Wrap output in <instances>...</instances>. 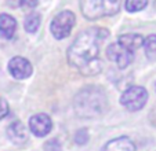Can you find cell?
<instances>
[{
  "mask_svg": "<svg viewBox=\"0 0 156 151\" xmlns=\"http://www.w3.org/2000/svg\"><path fill=\"white\" fill-rule=\"evenodd\" d=\"M108 36L109 32L104 28H88L80 32L66 52L69 65L83 76L98 74L102 70L100 45Z\"/></svg>",
  "mask_w": 156,
  "mask_h": 151,
  "instance_id": "1",
  "label": "cell"
},
{
  "mask_svg": "<svg viewBox=\"0 0 156 151\" xmlns=\"http://www.w3.org/2000/svg\"><path fill=\"white\" fill-rule=\"evenodd\" d=\"M75 113L82 118H95L108 110V98L102 88L88 85L76 93L73 99Z\"/></svg>",
  "mask_w": 156,
  "mask_h": 151,
  "instance_id": "2",
  "label": "cell"
},
{
  "mask_svg": "<svg viewBox=\"0 0 156 151\" xmlns=\"http://www.w3.org/2000/svg\"><path fill=\"white\" fill-rule=\"evenodd\" d=\"M122 0H80V10L87 19L112 17L120 10Z\"/></svg>",
  "mask_w": 156,
  "mask_h": 151,
  "instance_id": "3",
  "label": "cell"
},
{
  "mask_svg": "<svg viewBox=\"0 0 156 151\" xmlns=\"http://www.w3.org/2000/svg\"><path fill=\"white\" fill-rule=\"evenodd\" d=\"M75 23H76V17L72 11H61L58 15L53 18L50 23V30L51 35L57 39V40H62V39L68 37L71 35L72 29H73Z\"/></svg>",
  "mask_w": 156,
  "mask_h": 151,
  "instance_id": "4",
  "label": "cell"
},
{
  "mask_svg": "<svg viewBox=\"0 0 156 151\" xmlns=\"http://www.w3.org/2000/svg\"><path fill=\"white\" fill-rule=\"evenodd\" d=\"M148 102V92L144 87H129L120 96V105L129 111H138Z\"/></svg>",
  "mask_w": 156,
  "mask_h": 151,
  "instance_id": "5",
  "label": "cell"
},
{
  "mask_svg": "<svg viewBox=\"0 0 156 151\" xmlns=\"http://www.w3.org/2000/svg\"><path fill=\"white\" fill-rule=\"evenodd\" d=\"M106 56L115 62L119 69H126L134 59V52L123 47L120 43H112L106 48Z\"/></svg>",
  "mask_w": 156,
  "mask_h": 151,
  "instance_id": "6",
  "label": "cell"
},
{
  "mask_svg": "<svg viewBox=\"0 0 156 151\" xmlns=\"http://www.w3.org/2000/svg\"><path fill=\"white\" fill-rule=\"evenodd\" d=\"M9 72L14 79L25 80L28 77H30V74L33 73V67H32V63L27 58L14 56L9 62Z\"/></svg>",
  "mask_w": 156,
  "mask_h": 151,
  "instance_id": "7",
  "label": "cell"
},
{
  "mask_svg": "<svg viewBox=\"0 0 156 151\" xmlns=\"http://www.w3.org/2000/svg\"><path fill=\"white\" fill-rule=\"evenodd\" d=\"M29 128H30V132H32L35 136L44 137L51 132L53 121H51V118L47 114H44V113L36 114V116H33L32 118L29 119Z\"/></svg>",
  "mask_w": 156,
  "mask_h": 151,
  "instance_id": "8",
  "label": "cell"
},
{
  "mask_svg": "<svg viewBox=\"0 0 156 151\" xmlns=\"http://www.w3.org/2000/svg\"><path fill=\"white\" fill-rule=\"evenodd\" d=\"M7 136L14 144L21 146L28 142V131L21 121L15 119L7 126Z\"/></svg>",
  "mask_w": 156,
  "mask_h": 151,
  "instance_id": "9",
  "label": "cell"
},
{
  "mask_svg": "<svg viewBox=\"0 0 156 151\" xmlns=\"http://www.w3.org/2000/svg\"><path fill=\"white\" fill-rule=\"evenodd\" d=\"M101 151H136V146L129 137H116L108 142Z\"/></svg>",
  "mask_w": 156,
  "mask_h": 151,
  "instance_id": "10",
  "label": "cell"
},
{
  "mask_svg": "<svg viewBox=\"0 0 156 151\" xmlns=\"http://www.w3.org/2000/svg\"><path fill=\"white\" fill-rule=\"evenodd\" d=\"M17 30V21L9 14H0V36L7 40L12 39Z\"/></svg>",
  "mask_w": 156,
  "mask_h": 151,
  "instance_id": "11",
  "label": "cell"
},
{
  "mask_svg": "<svg viewBox=\"0 0 156 151\" xmlns=\"http://www.w3.org/2000/svg\"><path fill=\"white\" fill-rule=\"evenodd\" d=\"M118 43H120L123 47H126L130 51H136V49L141 48L145 43V39L138 33H126V35L119 36Z\"/></svg>",
  "mask_w": 156,
  "mask_h": 151,
  "instance_id": "12",
  "label": "cell"
},
{
  "mask_svg": "<svg viewBox=\"0 0 156 151\" xmlns=\"http://www.w3.org/2000/svg\"><path fill=\"white\" fill-rule=\"evenodd\" d=\"M40 22H41V19H40V14H39V12H36V11L29 12L24 22L25 30H27L28 33H35L36 30L39 29V26H40Z\"/></svg>",
  "mask_w": 156,
  "mask_h": 151,
  "instance_id": "13",
  "label": "cell"
},
{
  "mask_svg": "<svg viewBox=\"0 0 156 151\" xmlns=\"http://www.w3.org/2000/svg\"><path fill=\"white\" fill-rule=\"evenodd\" d=\"M145 55L149 61H156V35H149L144 43Z\"/></svg>",
  "mask_w": 156,
  "mask_h": 151,
  "instance_id": "14",
  "label": "cell"
},
{
  "mask_svg": "<svg viewBox=\"0 0 156 151\" xmlns=\"http://www.w3.org/2000/svg\"><path fill=\"white\" fill-rule=\"evenodd\" d=\"M148 0H126L124 2V7L129 12H137L141 11L147 7Z\"/></svg>",
  "mask_w": 156,
  "mask_h": 151,
  "instance_id": "15",
  "label": "cell"
},
{
  "mask_svg": "<svg viewBox=\"0 0 156 151\" xmlns=\"http://www.w3.org/2000/svg\"><path fill=\"white\" fill-rule=\"evenodd\" d=\"M88 137H90V135H88V129L87 128H82V129H79V131L75 133V142H76V144L83 146V144H86V143L88 142Z\"/></svg>",
  "mask_w": 156,
  "mask_h": 151,
  "instance_id": "16",
  "label": "cell"
},
{
  "mask_svg": "<svg viewBox=\"0 0 156 151\" xmlns=\"http://www.w3.org/2000/svg\"><path fill=\"white\" fill-rule=\"evenodd\" d=\"M44 151H62L61 143L58 139H50L44 143Z\"/></svg>",
  "mask_w": 156,
  "mask_h": 151,
  "instance_id": "17",
  "label": "cell"
},
{
  "mask_svg": "<svg viewBox=\"0 0 156 151\" xmlns=\"http://www.w3.org/2000/svg\"><path fill=\"white\" fill-rule=\"evenodd\" d=\"M9 111H10V109H9V103H7V100L0 96V119H3L4 117L9 114Z\"/></svg>",
  "mask_w": 156,
  "mask_h": 151,
  "instance_id": "18",
  "label": "cell"
},
{
  "mask_svg": "<svg viewBox=\"0 0 156 151\" xmlns=\"http://www.w3.org/2000/svg\"><path fill=\"white\" fill-rule=\"evenodd\" d=\"M148 118H149L151 125H153V126L156 128V107H153L152 110L149 111V116H148Z\"/></svg>",
  "mask_w": 156,
  "mask_h": 151,
  "instance_id": "19",
  "label": "cell"
}]
</instances>
